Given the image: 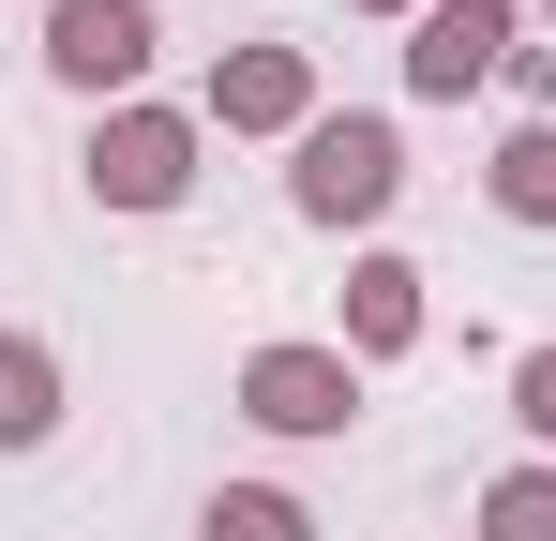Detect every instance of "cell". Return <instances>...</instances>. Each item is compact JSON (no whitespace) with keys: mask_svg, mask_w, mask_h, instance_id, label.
I'll return each mask as SVG.
<instances>
[{"mask_svg":"<svg viewBox=\"0 0 556 541\" xmlns=\"http://www.w3.org/2000/svg\"><path fill=\"white\" fill-rule=\"evenodd\" d=\"M286 211L331 226V241L346 226H391L406 211V121L391 105H316V136L286 151Z\"/></svg>","mask_w":556,"mask_h":541,"instance_id":"1","label":"cell"},{"mask_svg":"<svg viewBox=\"0 0 556 541\" xmlns=\"http://www.w3.org/2000/svg\"><path fill=\"white\" fill-rule=\"evenodd\" d=\"M195 151H211V121L136 90V105H91L76 180H91V211H136V226H151V211H181V196H195Z\"/></svg>","mask_w":556,"mask_h":541,"instance_id":"2","label":"cell"},{"mask_svg":"<svg viewBox=\"0 0 556 541\" xmlns=\"http://www.w3.org/2000/svg\"><path fill=\"white\" fill-rule=\"evenodd\" d=\"M226 406H241L256 437H346V422H362V361H346V347H301V331H271V347H241Z\"/></svg>","mask_w":556,"mask_h":541,"instance_id":"3","label":"cell"},{"mask_svg":"<svg viewBox=\"0 0 556 541\" xmlns=\"http://www.w3.org/2000/svg\"><path fill=\"white\" fill-rule=\"evenodd\" d=\"M61 90H91V105H136L151 61H166V15L151 0H46V46H30Z\"/></svg>","mask_w":556,"mask_h":541,"instance_id":"4","label":"cell"},{"mask_svg":"<svg viewBox=\"0 0 556 541\" xmlns=\"http://www.w3.org/2000/svg\"><path fill=\"white\" fill-rule=\"evenodd\" d=\"M195 121H211V136H286V151H301V136H316V46H271V30L226 46L211 90H195Z\"/></svg>","mask_w":556,"mask_h":541,"instance_id":"5","label":"cell"},{"mask_svg":"<svg viewBox=\"0 0 556 541\" xmlns=\"http://www.w3.org/2000/svg\"><path fill=\"white\" fill-rule=\"evenodd\" d=\"M511 46H527V0H437V15H406V90L466 105V90L511 76Z\"/></svg>","mask_w":556,"mask_h":541,"instance_id":"6","label":"cell"},{"mask_svg":"<svg viewBox=\"0 0 556 541\" xmlns=\"http://www.w3.org/2000/svg\"><path fill=\"white\" fill-rule=\"evenodd\" d=\"M421 286H437V270L421 256H391V241H362V256H346V361H406L421 347V331H437V301H421Z\"/></svg>","mask_w":556,"mask_h":541,"instance_id":"7","label":"cell"},{"mask_svg":"<svg viewBox=\"0 0 556 541\" xmlns=\"http://www.w3.org/2000/svg\"><path fill=\"white\" fill-rule=\"evenodd\" d=\"M46 437H61V347L0 331V451H46Z\"/></svg>","mask_w":556,"mask_h":541,"instance_id":"8","label":"cell"},{"mask_svg":"<svg viewBox=\"0 0 556 541\" xmlns=\"http://www.w3.org/2000/svg\"><path fill=\"white\" fill-rule=\"evenodd\" d=\"M481 196H496L511 226H556V121H511L496 166H481Z\"/></svg>","mask_w":556,"mask_h":541,"instance_id":"9","label":"cell"},{"mask_svg":"<svg viewBox=\"0 0 556 541\" xmlns=\"http://www.w3.org/2000/svg\"><path fill=\"white\" fill-rule=\"evenodd\" d=\"M466 541H556V466H542V451L481 481V512H466Z\"/></svg>","mask_w":556,"mask_h":541,"instance_id":"10","label":"cell"},{"mask_svg":"<svg viewBox=\"0 0 556 541\" xmlns=\"http://www.w3.org/2000/svg\"><path fill=\"white\" fill-rule=\"evenodd\" d=\"M195 541H316V512H301L286 481H226V496L195 512Z\"/></svg>","mask_w":556,"mask_h":541,"instance_id":"11","label":"cell"},{"mask_svg":"<svg viewBox=\"0 0 556 541\" xmlns=\"http://www.w3.org/2000/svg\"><path fill=\"white\" fill-rule=\"evenodd\" d=\"M511 422H527L542 466H556V347H511Z\"/></svg>","mask_w":556,"mask_h":541,"instance_id":"12","label":"cell"},{"mask_svg":"<svg viewBox=\"0 0 556 541\" xmlns=\"http://www.w3.org/2000/svg\"><path fill=\"white\" fill-rule=\"evenodd\" d=\"M496 90H511L527 121H556V46H511V76H496Z\"/></svg>","mask_w":556,"mask_h":541,"instance_id":"13","label":"cell"},{"mask_svg":"<svg viewBox=\"0 0 556 541\" xmlns=\"http://www.w3.org/2000/svg\"><path fill=\"white\" fill-rule=\"evenodd\" d=\"M346 15H437V0H346Z\"/></svg>","mask_w":556,"mask_h":541,"instance_id":"14","label":"cell"},{"mask_svg":"<svg viewBox=\"0 0 556 541\" xmlns=\"http://www.w3.org/2000/svg\"><path fill=\"white\" fill-rule=\"evenodd\" d=\"M527 15H542V30H556V0H527Z\"/></svg>","mask_w":556,"mask_h":541,"instance_id":"15","label":"cell"}]
</instances>
